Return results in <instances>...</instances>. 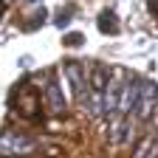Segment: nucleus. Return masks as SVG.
Listing matches in <instances>:
<instances>
[{
  "label": "nucleus",
  "mask_w": 158,
  "mask_h": 158,
  "mask_svg": "<svg viewBox=\"0 0 158 158\" xmlns=\"http://www.w3.org/2000/svg\"><path fill=\"white\" fill-rule=\"evenodd\" d=\"M138 118L141 122H147V118L155 113V107H158V88L152 85V82H144L141 85V90H138Z\"/></svg>",
  "instance_id": "2"
},
{
  "label": "nucleus",
  "mask_w": 158,
  "mask_h": 158,
  "mask_svg": "<svg viewBox=\"0 0 158 158\" xmlns=\"http://www.w3.org/2000/svg\"><path fill=\"white\" fill-rule=\"evenodd\" d=\"M45 96H48V107H51V113H54V116H62V113H65V99H62V90L56 88L54 79H51V85H48Z\"/></svg>",
  "instance_id": "4"
},
{
  "label": "nucleus",
  "mask_w": 158,
  "mask_h": 158,
  "mask_svg": "<svg viewBox=\"0 0 158 158\" xmlns=\"http://www.w3.org/2000/svg\"><path fill=\"white\" fill-rule=\"evenodd\" d=\"M26 3H40V0H26Z\"/></svg>",
  "instance_id": "8"
},
{
  "label": "nucleus",
  "mask_w": 158,
  "mask_h": 158,
  "mask_svg": "<svg viewBox=\"0 0 158 158\" xmlns=\"http://www.w3.org/2000/svg\"><path fill=\"white\" fill-rule=\"evenodd\" d=\"M34 147H37V141L28 133H3V135H0V152H3V155L23 158V155L34 152Z\"/></svg>",
  "instance_id": "1"
},
{
  "label": "nucleus",
  "mask_w": 158,
  "mask_h": 158,
  "mask_svg": "<svg viewBox=\"0 0 158 158\" xmlns=\"http://www.w3.org/2000/svg\"><path fill=\"white\" fill-rule=\"evenodd\" d=\"M99 28H102L105 34H118V20L113 11H102L99 14Z\"/></svg>",
  "instance_id": "6"
},
{
  "label": "nucleus",
  "mask_w": 158,
  "mask_h": 158,
  "mask_svg": "<svg viewBox=\"0 0 158 158\" xmlns=\"http://www.w3.org/2000/svg\"><path fill=\"white\" fill-rule=\"evenodd\" d=\"M68 43L79 45V43H82V34H68V37H65V45H68Z\"/></svg>",
  "instance_id": "7"
},
{
  "label": "nucleus",
  "mask_w": 158,
  "mask_h": 158,
  "mask_svg": "<svg viewBox=\"0 0 158 158\" xmlns=\"http://www.w3.org/2000/svg\"><path fill=\"white\" fill-rule=\"evenodd\" d=\"M138 105V79H127L118 90V116H127Z\"/></svg>",
  "instance_id": "3"
},
{
  "label": "nucleus",
  "mask_w": 158,
  "mask_h": 158,
  "mask_svg": "<svg viewBox=\"0 0 158 158\" xmlns=\"http://www.w3.org/2000/svg\"><path fill=\"white\" fill-rule=\"evenodd\" d=\"M65 76L71 79V85H73L76 96H82V93H85V76H82V65H76V62L65 65Z\"/></svg>",
  "instance_id": "5"
},
{
  "label": "nucleus",
  "mask_w": 158,
  "mask_h": 158,
  "mask_svg": "<svg viewBox=\"0 0 158 158\" xmlns=\"http://www.w3.org/2000/svg\"><path fill=\"white\" fill-rule=\"evenodd\" d=\"M3 158H11V155H3Z\"/></svg>",
  "instance_id": "9"
}]
</instances>
